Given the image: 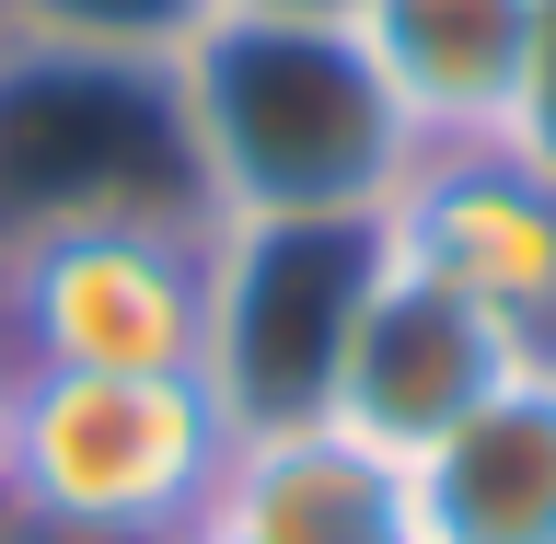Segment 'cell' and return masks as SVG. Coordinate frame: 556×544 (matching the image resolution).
I'll list each match as a JSON object with an SVG mask.
<instances>
[{"instance_id":"1","label":"cell","mask_w":556,"mask_h":544,"mask_svg":"<svg viewBox=\"0 0 556 544\" xmlns=\"http://www.w3.org/2000/svg\"><path fill=\"white\" fill-rule=\"evenodd\" d=\"M186 186L220 232L267 220H382L417 163V128L348 12H243L208 0L163 47Z\"/></svg>"},{"instance_id":"2","label":"cell","mask_w":556,"mask_h":544,"mask_svg":"<svg viewBox=\"0 0 556 544\" xmlns=\"http://www.w3.org/2000/svg\"><path fill=\"white\" fill-rule=\"evenodd\" d=\"M232 417L186 371H12L0 510L93 544H174L208 510Z\"/></svg>"},{"instance_id":"3","label":"cell","mask_w":556,"mask_h":544,"mask_svg":"<svg viewBox=\"0 0 556 544\" xmlns=\"http://www.w3.org/2000/svg\"><path fill=\"white\" fill-rule=\"evenodd\" d=\"M220 220L59 208L0 232V371H208Z\"/></svg>"},{"instance_id":"4","label":"cell","mask_w":556,"mask_h":544,"mask_svg":"<svg viewBox=\"0 0 556 544\" xmlns=\"http://www.w3.org/2000/svg\"><path fill=\"white\" fill-rule=\"evenodd\" d=\"M382 255V220H267L220 232V290H208V406L232 429L325 417V371L359 313V278Z\"/></svg>"},{"instance_id":"5","label":"cell","mask_w":556,"mask_h":544,"mask_svg":"<svg viewBox=\"0 0 556 544\" xmlns=\"http://www.w3.org/2000/svg\"><path fill=\"white\" fill-rule=\"evenodd\" d=\"M382 243L498 325L521 371H556V174L510 139H429L382 208Z\"/></svg>"},{"instance_id":"6","label":"cell","mask_w":556,"mask_h":544,"mask_svg":"<svg viewBox=\"0 0 556 544\" xmlns=\"http://www.w3.org/2000/svg\"><path fill=\"white\" fill-rule=\"evenodd\" d=\"M510 371L521 359L498 347V325L464 313L429 267H406V255L382 243L371 278H359V313H348V337H337V371H325V417H337L348 441H371L382 464H406V452H429L476 394H498Z\"/></svg>"},{"instance_id":"7","label":"cell","mask_w":556,"mask_h":544,"mask_svg":"<svg viewBox=\"0 0 556 544\" xmlns=\"http://www.w3.org/2000/svg\"><path fill=\"white\" fill-rule=\"evenodd\" d=\"M406 476V544H556V371H510Z\"/></svg>"},{"instance_id":"8","label":"cell","mask_w":556,"mask_h":544,"mask_svg":"<svg viewBox=\"0 0 556 544\" xmlns=\"http://www.w3.org/2000/svg\"><path fill=\"white\" fill-rule=\"evenodd\" d=\"M198 521L232 544H406V476L337 417H278V429H232Z\"/></svg>"},{"instance_id":"9","label":"cell","mask_w":556,"mask_h":544,"mask_svg":"<svg viewBox=\"0 0 556 544\" xmlns=\"http://www.w3.org/2000/svg\"><path fill=\"white\" fill-rule=\"evenodd\" d=\"M348 24L371 35L417 151L429 139H510L545 0H359Z\"/></svg>"},{"instance_id":"10","label":"cell","mask_w":556,"mask_h":544,"mask_svg":"<svg viewBox=\"0 0 556 544\" xmlns=\"http://www.w3.org/2000/svg\"><path fill=\"white\" fill-rule=\"evenodd\" d=\"M208 0H0V35L35 47H93V59H163Z\"/></svg>"},{"instance_id":"11","label":"cell","mask_w":556,"mask_h":544,"mask_svg":"<svg viewBox=\"0 0 556 544\" xmlns=\"http://www.w3.org/2000/svg\"><path fill=\"white\" fill-rule=\"evenodd\" d=\"M510 151H533V163L556 174V0H545V24H533V69H521V116H510Z\"/></svg>"},{"instance_id":"12","label":"cell","mask_w":556,"mask_h":544,"mask_svg":"<svg viewBox=\"0 0 556 544\" xmlns=\"http://www.w3.org/2000/svg\"><path fill=\"white\" fill-rule=\"evenodd\" d=\"M243 12H359V0H243Z\"/></svg>"},{"instance_id":"13","label":"cell","mask_w":556,"mask_h":544,"mask_svg":"<svg viewBox=\"0 0 556 544\" xmlns=\"http://www.w3.org/2000/svg\"><path fill=\"white\" fill-rule=\"evenodd\" d=\"M174 544H232V533H208V521H186V533H174Z\"/></svg>"},{"instance_id":"14","label":"cell","mask_w":556,"mask_h":544,"mask_svg":"<svg viewBox=\"0 0 556 544\" xmlns=\"http://www.w3.org/2000/svg\"><path fill=\"white\" fill-rule=\"evenodd\" d=\"M0 394H12V371H0Z\"/></svg>"}]
</instances>
